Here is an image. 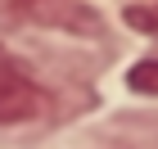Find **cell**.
<instances>
[{
	"label": "cell",
	"mask_w": 158,
	"mask_h": 149,
	"mask_svg": "<svg viewBox=\"0 0 158 149\" xmlns=\"http://www.w3.org/2000/svg\"><path fill=\"white\" fill-rule=\"evenodd\" d=\"M127 23L140 27V32H158V5H149V9H131V14H127Z\"/></svg>",
	"instance_id": "3"
},
{
	"label": "cell",
	"mask_w": 158,
	"mask_h": 149,
	"mask_svg": "<svg viewBox=\"0 0 158 149\" xmlns=\"http://www.w3.org/2000/svg\"><path fill=\"white\" fill-rule=\"evenodd\" d=\"M127 86L135 90V95H158V59H140L127 72Z\"/></svg>",
	"instance_id": "2"
},
{
	"label": "cell",
	"mask_w": 158,
	"mask_h": 149,
	"mask_svg": "<svg viewBox=\"0 0 158 149\" xmlns=\"http://www.w3.org/2000/svg\"><path fill=\"white\" fill-rule=\"evenodd\" d=\"M45 113V90L0 50V122H32Z\"/></svg>",
	"instance_id": "1"
}]
</instances>
